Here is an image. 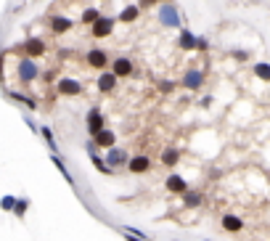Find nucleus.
Masks as SVG:
<instances>
[{"label": "nucleus", "mask_w": 270, "mask_h": 241, "mask_svg": "<svg viewBox=\"0 0 270 241\" xmlns=\"http://www.w3.org/2000/svg\"><path fill=\"white\" fill-rule=\"evenodd\" d=\"M117 79H120V77H117L111 69H109V72H101V77H98V90H101V93H111V90L117 88Z\"/></svg>", "instance_id": "obj_12"}, {"label": "nucleus", "mask_w": 270, "mask_h": 241, "mask_svg": "<svg viewBox=\"0 0 270 241\" xmlns=\"http://www.w3.org/2000/svg\"><path fill=\"white\" fill-rule=\"evenodd\" d=\"M178 45H180L183 51H194L196 45H199V37H196L191 29H183V32H180V37H178Z\"/></svg>", "instance_id": "obj_17"}, {"label": "nucleus", "mask_w": 270, "mask_h": 241, "mask_svg": "<svg viewBox=\"0 0 270 241\" xmlns=\"http://www.w3.org/2000/svg\"><path fill=\"white\" fill-rule=\"evenodd\" d=\"M85 64L90 69H98V72H106V66H111V61H109V56L103 48H90L85 53Z\"/></svg>", "instance_id": "obj_3"}, {"label": "nucleus", "mask_w": 270, "mask_h": 241, "mask_svg": "<svg viewBox=\"0 0 270 241\" xmlns=\"http://www.w3.org/2000/svg\"><path fill=\"white\" fill-rule=\"evenodd\" d=\"M159 24H164V27H180L183 24V16H180V11L172 0L159 6Z\"/></svg>", "instance_id": "obj_1"}, {"label": "nucleus", "mask_w": 270, "mask_h": 241, "mask_svg": "<svg viewBox=\"0 0 270 241\" xmlns=\"http://www.w3.org/2000/svg\"><path fill=\"white\" fill-rule=\"evenodd\" d=\"M29 210V199H19L16 202V210H14V215L16 217H24V212Z\"/></svg>", "instance_id": "obj_27"}, {"label": "nucleus", "mask_w": 270, "mask_h": 241, "mask_svg": "<svg viewBox=\"0 0 270 241\" xmlns=\"http://www.w3.org/2000/svg\"><path fill=\"white\" fill-rule=\"evenodd\" d=\"M178 159H180V151H178V148H167V151H162V165L175 167V165H178Z\"/></svg>", "instance_id": "obj_23"}, {"label": "nucleus", "mask_w": 270, "mask_h": 241, "mask_svg": "<svg viewBox=\"0 0 270 241\" xmlns=\"http://www.w3.org/2000/svg\"><path fill=\"white\" fill-rule=\"evenodd\" d=\"M51 162L58 167V172H61V175H64V180L69 183V186H74V175H72V172H69V167L61 162V156H58V154H51Z\"/></svg>", "instance_id": "obj_20"}, {"label": "nucleus", "mask_w": 270, "mask_h": 241, "mask_svg": "<svg viewBox=\"0 0 270 241\" xmlns=\"http://www.w3.org/2000/svg\"><path fill=\"white\" fill-rule=\"evenodd\" d=\"M101 19V11L98 8H85V11H82V24H96V21Z\"/></svg>", "instance_id": "obj_24"}, {"label": "nucleus", "mask_w": 270, "mask_h": 241, "mask_svg": "<svg viewBox=\"0 0 270 241\" xmlns=\"http://www.w3.org/2000/svg\"><path fill=\"white\" fill-rule=\"evenodd\" d=\"M183 204H185V207H199V204H202V193L185 191V193H183Z\"/></svg>", "instance_id": "obj_25"}, {"label": "nucleus", "mask_w": 270, "mask_h": 241, "mask_svg": "<svg viewBox=\"0 0 270 241\" xmlns=\"http://www.w3.org/2000/svg\"><path fill=\"white\" fill-rule=\"evenodd\" d=\"M140 14V6H125L120 11V16H117V21H122V24H133V21L138 19Z\"/></svg>", "instance_id": "obj_18"}, {"label": "nucleus", "mask_w": 270, "mask_h": 241, "mask_svg": "<svg viewBox=\"0 0 270 241\" xmlns=\"http://www.w3.org/2000/svg\"><path fill=\"white\" fill-rule=\"evenodd\" d=\"M222 228H225L228 233H239L244 228V220L239 215H222Z\"/></svg>", "instance_id": "obj_16"}, {"label": "nucleus", "mask_w": 270, "mask_h": 241, "mask_svg": "<svg viewBox=\"0 0 270 241\" xmlns=\"http://www.w3.org/2000/svg\"><path fill=\"white\" fill-rule=\"evenodd\" d=\"M154 3H159V0H140V6H143V8H148V6H154Z\"/></svg>", "instance_id": "obj_32"}, {"label": "nucleus", "mask_w": 270, "mask_h": 241, "mask_svg": "<svg viewBox=\"0 0 270 241\" xmlns=\"http://www.w3.org/2000/svg\"><path fill=\"white\" fill-rule=\"evenodd\" d=\"M209 48V40L207 37H199V45H196V51H207Z\"/></svg>", "instance_id": "obj_31"}, {"label": "nucleus", "mask_w": 270, "mask_h": 241, "mask_svg": "<svg viewBox=\"0 0 270 241\" xmlns=\"http://www.w3.org/2000/svg\"><path fill=\"white\" fill-rule=\"evenodd\" d=\"M45 48H48V45H45V40L43 37H29L24 45H21V51H24L29 59H37V56H43L45 53Z\"/></svg>", "instance_id": "obj_8"}, {"label": "nucleus", "mask_w": 270, "mask_h": 241, "mask_svg": "<svg viewBox=\"0 0 270 241\" xmlns=\"http://www.w3.org/2000/svg\"><path fill=\"white\" fill-rule=\"evenodd\" d=\"M93 141L98 143V148H114L117 146V135H114V130H109V128H103Z\"/></svg>", "instance_id": "obj_13"}, {"label": "nucleus", "mask_w": 270, "mask_h": 241, "mask_svg": "<svg viewBox=\"0 0 270 241\" xmlns=\"http://www.w3.org/2000/svg\"><path fill=\"white\" fill-rule=\"evenodd\" d=\"M16 74H19V79L24 85H29V83H34V79L40 77V66L34 64V59H29V56H24L19 64H16Z\"/></svg>", "instance_id": "obj_2"}, {"label": "nucleus", "mask_w": 270, "mask_h": 241, "mask_svg": "<svg viewBox=\"0 0 270 241\" xmlns=\"http://www.w3.org/2000/svg\"><path fill=\"white\" fill-rule=\"evenodd\" d=\"M103 128H106V122H103V114H101V109H98V106H93V109L88 111L85 130H88V135H90V138H96Z\"/></svg>", "instance_id": "obj_4"}, {"label": "nucleus", "mask_w": 270, "mask_h": 241, "mask_svg": "<svg viewBox=\"0 0 270 241\" xmlns=\"http://www.w3.org/2000/svg\"><path fill=\"white\" fill-rule=\"evenodd\" d=\"M40 135L45 138V143H48V148H51V151L56 154V141H53V130H51V128H45V125H43V128H40Z\"/></svg>", "instance_id": "obj_26"}, {"label": "nucleus", "mask_w": 270, "mask_h": 241, "mask_svg": "<svg viewBox=\"0 0 270 241\" xmlns=\"http://www.w3.org/2000/svg\"><path fill=\"white\" fill-rule=\"evenodd\" d=\"M114 24H117V19H111V16H101L96 24L90 27V34L96 40H103V37H109V34L114 32Z\"/></svg>", "instance_id": "obj_5"}, {"label": "nucleus", "mask_w": 270, "mask_h": 241, "mask_svg": "<svg viewBox=\"0 0 270 241\" xmlns=\"http://www.w3.org/2000/svg\"><path fill=\"white\" fill-rule=\"evenodd\" d=\"M252 69H254V77H257V79L270 83V64H267V61H257Z\"/></svg>", "instance_id": "obj_22"}, {"label": "nucleus", "mask_w": 270, "mask_h": 241, "mask_svg": "<svg viewBox=\"0 0 270 241\" xmlns=\"http://www.w3.org/2000/svg\"><path fill=\"white\" fill-rule=\"evenodd\" d=\"M233 59H239V61H246V59H249V53H246V51H233Z\"/></svg>", "instance_id": "obj_30"}, {"label": "nucleus", "mask_w": 270, "mask_h": 241, "mask_svg": "<svg viewBox=\"0 0 270 241\" xmlns=\"http://www.w3.org/2000/svg\"><path fill=\"white\" fill-rule=\"evenodd\" d=\"M6 96H8L11 101L21 103V106H27L29 111H34V109H37V101H34V98H29V96H24V93H16V90H6Z\"/></svg>", "instance_id": "obj_15"}, {"label": "nucleus", "mask_w": 270, "mask_h": 241, "mask_svg": "<svg viewBox=\"0 0 270 241\" xmlns=\"http://www.w3.org/2000/svg\"><path fill=\"white\" fill-rule=\"evenodd\" d=\"M164 186H167V191H170V193H180V196H183L185 191H188V183H185L180 175H175V172L167 178V183H164Z\"/></svg>", "instance_id": "obj_14"}, {"label": "nucleus", "mask_w": 270, "mask_h": 241, "mask_svg": "<svg viewBox=\"0 0 270 241\" xmlns=\"http://www.w3.org/2000/svg\"><path fill=\"white\" fill-rule=\"evenodd\" d=\"M159 90H162V93H172V90H175V83H172V79H162V83H159Z\"/></svg>", "instance_id": "obj_29"}, {"label": "nucleus", "mask_w": 270, "mask_h": 241, "mask_svg": "<svg viewBox=\"0 0 270 241\" xmlns=\"http://www.w3.org/2000/svg\"><path fill=\"white\" fill-rule=\"evenodd\" d=\"M109 69H111L117 77H130V74H133V61H130V59H125V56H120V59H114V61H111Z\"/></svg>", "instance_id": "obj_11"}, {"label": "nucleus", "mask_w": 270, "mask_h": 241, "mask_svg": "<svg viewBox=\"0 0 270 241\" xmlns=\"http://www.w3.org/2000/svg\"><path fill=\"white\" fill-rule=\"evenodd\" d=\"M16 202H19L16 196H6V199H3V210L14 215V210H16Z\"/></svg>", "instance_id": "obj_28"}, {"label": "nucleus", "mask_w": 270, "mask_h": 241, "mask_svg": "<svg viewBox=\"0 0 270 241\" xmlns=\"http://www.w3.org/2000/svg\"><path fill=\"white\" fill-rule=\"evenodd\" d=\"M106 162L117 170V167H122V165L127 167V165H130V159H127L125 148H117V146H114V148H106Z\"/></svg>", "instance_id": "obj_10"}, {"label": "nucleus", "mask_w": 270, "mask_h": 241, "mask_svg": "<svg viewBox=\"0 0 270 241\" xmlns=\"http://www.w3.org/2000/svg\"><path fill=\"white\" fill-rule=\"evenodd\" d=\"M127 170L133 172V175H146V172L151 170V159L146 154H135L130 156V165H127Z\"/></svg>", "instance_id": "obj_7"}, {"label": "nucleus", "mask_w": 270, "mask_h": 241, "mask_svg": "<svg viewBox=\"0 0 270 241\" xmlns=\"http://www.w3.org/2000/svg\"><path fill=\"white\" fill-rule=\"evenodd\" d=\"M202 85H204V72H202V69H196V66H191L188 72H185V77H183V88L196 90Z\"/></svg>", "instance_id": "obj_9"}, {"label": "nucleus", "mask_w": 270, "mask_h": 241, "mask_svg": "<svg viewBox=\"0 0 270 241\" xmlns=\"http://www.w3.org/2000/svg\"><path fill=\"white\" fill-rule=\"evenodd\" d=\"M56 88H58V93H61V96H80L82 93V83H80V79H72V77H61L56 83Z\"/></svg>", "instance_id": "obj_6"}, {"label": "nucleus", "mask_w": 270, "mask_h": 241, "mask_svg": "<svg viewBox=\"0 0 270 241\" xmlns=\"http://www.w3.org/2000/svg\"><path fill=\"white\" fill-rule=\"evenodd\" d=\"M90 162L96 165V170H98V172H103V175H111V172H114V167H111V165L106 162V159L101 156V154H90Z\"/></svg>", "instance_id": "obj_21"}, {"label": "nucleus", "mask_w": 270, "mask_h": 241, "mask_svg": "<svg viewBox=\"0 0 270 241\" xmlns=\"http://www.w3.org/2000/svg\"><path fill=\"white\" fill-rule=\"evenodd\" d=\"M74 24H72V19L69 16H53L51 19V29L56 32V34H61V32H69Z\"/></svg>", "instance_id": "obj_19"}]
</instances>
